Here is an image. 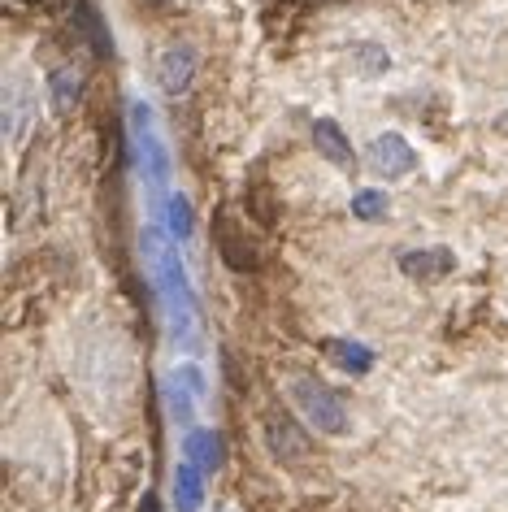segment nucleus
<instances>
[{
  "instance_id": "obj_1",
  "label": "nucleus",
  "mask_w": 508,
  "mask_h": 512,
  "mask_svg": "<svg viewBox=\"0 0 508 512\" xmlns=\"http://www.w3.org/2000/svg\"><path fill=\"white\" fill-rule=\"evenodd\" d=\"M144 252H148L152 278H157L165 317H170V339L174 343H192L196 339V291H192V283H187V270H183L179 252H174V243L161 239V235H148Z\"/></svg>"
},
{
  "instance_id": "obj_2",
  "label": "nucleus",
  "mask_w": 508,
  "mask_h": 512,
  "mask_svg": "<svg viewBox=\"0 0 508 512\" xmlns=\"http://www.w3.org/2000/svg\"><path fill=\"white\" fill-rule=\"evenodd\" d=\"M287 395L291 404H296V413L304 417V426L326 434V439H335V434L348 430V408L339 400V391H330L322 378L313 374H296L287 382Z\"/></svg>"
},
{
  "instance_id": "obj_3",
  "label": "nucleus",
  "mask_w": 508,
  "mask_h": 512,
  "mask_svg": "<svg viewBox=\"0 0 508 512\" xmlns=\"http://www.w3.org/2000/svg\"><path fill=\"white\" fill-rule=\"evenodd\" d=\"M131 131H135L139 174H144L152 187H165L170 183V152H165V139L157 135V126H152L148 105H131Z\"/></svg>"
},
{
  "instance_id": "obj_4",
  "label": "nucleus",
  "mask_w": 508,
  "mask_h": 512,
  "mask_svg": "<svg viewBox=\"0 0 508 512\" xmlns=\"http://www.w3.org/2000/svg\"><path fill=\"white\" fill-rule=\"evenodd\" d=\"M205 374H200V365H174L170 378H165V408H170V417L179 421V426H187L192 421V413L200 408V400H205Z\"/></svg>"
},
{
  "instance_id": "obj_5",
  "label": "nucleus",
  "mask_w": 508,
  "mask_h": 512,
  "mask_svg": "<svg viewBox=\"0 0 508 512\" xmlns=\"http://www.w3.org/2000/svg\"><path fill=\"white\" fill-rule=\"evenodd\" d=\"M265 447L274 452V460H283V465H296V460L309 456V439H304V430L291 421L287 413H265Z\"/></svg>"
},
{
  "instance_id": "obj_6",
  "label": "nucleus",
  "mask_w": 508,
  "mask_h": 512,
  "mask_svg": "<svg viewBox=\"0 0 508 512\" xmlns=\"http://www.w3.org/2000/svg\"><path fill=\"white\" fill-rule=\"evenodd\" d=\"M413 165H417V152H413L409 139L396 135V131L378 135L370 144V170L378 178H404V174H413Z\"/></svg>"
},
{
  "instance_id": "obj_7",
  "label": "nucleus",
  "mask_w": 508,
  "mask_h": 512,
  "mask_svg": "<svg viewBox=\"0 0 508 512\" xmlns=\"http://www.w3.org/2000/svg\"><path fill=\"white\" fill-rule=\"evenodd\" d=\"M0 113H5V135L9 144H22V135H27V126L35 122V92L27 87V79H18V74H9L5 83V100H0Z\"/></svg>"
},
{
  "instance_id": "obj_8",
  "label": "nucleus",
  "mask_w": 508,
  "mask_h": 512,
  "mask_svg": "<svg viewBox=\"0 0 508 512\" xmlns=\"http://www.w3.org/2000/svg\"><path fill=\"white\" fill-rule=\"evenodd\" d=\"M213 239H218V252L226 256V265L231 270H257V248L244 239V230L231 222V213H218V222H213Z\"/></svg>"
},
{
  "instance_id": "obj_9",
  "label": "nucleus",
  "mask_w": 508,
  "mask_h": 512,
  "mask_svg": "<svg viewBox=\"0 0 508 512\" xmlns=\"http://www.w3.org/2000/svg\"><path fill=\"white\" fill-rule=\"evenodd\" d=\"M192 74H196V53L187 44H170L161 53V61H157V83L165 87L170 96H179V92H187V83H192Z\"/></svg>"
},
{
  "instance_id": "obj_10",
  "label": "nucleus",
  "mask_w": 508,
  "mask_h": 512,
  "mask_svg": "<svg viewBox=\"0 0 508 512\" xmlns=\"http://www.w3.org/2000/svg\"><path fill=\"white\" fill-rule=\"evenodd\" d=\"M400 270L409 278H417V283H435V278L456 270V256L448 248H417V252L400 256Z\"/></svg>"
},
{
  "instance_id": "obj_11",
  "label": "nucleus",
  "mask_w": 508,
  "mask_h": 512,
  "mask_svg": "<svg viewBox=\"0 0 508 512\" xmlns=\"http://www.w3.org/2000/svg\"><path fill=\"white\" fill-rule=\"evenodd\" d=\"M205 508V473L196 465H174V512H200Z\"/></svg>"
},
{
  "instance_id": "obj_12",
  "label": "nucleus",
  "mask_w": 508,
  "mask_h": 512,
  "mask_svg": "<svg viewBox=\"0 0 508 512\" xmlns=\"http://www.w3.org/2000/svg\"><path fill=\"white\" fill-rule=\"evenodd\" d=\"M183 460H187V465H196L200 473H213L222 465V439L213 430H187Z\"/></svg>"
},
{
  "instance_id": "obj_13",
  "label": "nucleus",
  "mask_w": 508,
  "mask_h": 512,
  "mask_svg": "<svg viewBox=\"0 0 508 512\" xmlns=\"http://www.w3.org/2000/svg\"><path fill=\"white\" fill-rule=\"evenodd\" d=\"M313 144H317V152H322L326 161L352 165V144H348V135L339 131L335 118H317V122H313Z\"/></svg>"
},
{
  "instance_id": "obj_14",
  "label": "nucleus",
  "mask_w": 508,
  "mask_h": 512,
  "mask_svg": "<svg viewBox=\"0 0 508 512\" xmlns=\"http://www.w3.org/2000/svg\"><path fill=\"white\" fill-rule=\"evenodd\" d=\"M326 356H335V365L348 369V374H365V369L374 365V352L365 348V343H352V339H330Z\"/></svg>"
},
{
  "instance_id": "obj_15",
  "label": "nucleus",
  "mask_w": 508,
  "mask_h": 512,
  "mask_svg": "<svg viewBox=\"0 0 508 512\" xmlns=\"http://www.w3.org/2000/svg\"><path fill=\"white\" fill-rule=\"evenodd\" d=\"M79 100H83V79H79V70H74V66L53 70V105H57V113L79 109Z\"/></svg>"
},
{
  "instance_id": "obj_16",
  "label": "nucleus",
  "mask_w": 508,
  "mask_h": 512,
  "mask_svg": "<svg viewBox=\"0 0 508 512\" xmlns=\"http://www.w3.org/2000/svg\"><path fill=\"white\" fill-rule=\"evenodd\" d=\"M352 213H357L361 222H378V217L387 213V196L383 191H357V196H352Z\"/></svg>"
},
{
  "instance_id": "obj_17",
  "label": "nucleus",
  "mask_w": 508,
  "mask_h": 512,
  "mask_svg": "<svg viewBox=\"0 0 508 512\" xmlns=\"http://www.w3.org/2000/svg\"><path fill=\"white\" fill-rule=\"evenodd\" d=\"M170 235H174V239H187V235H192V213H187V200H183V196L170 200Z\"/></svg>"
},
{
  "instance_id": "obj_18",
  "label": "nucleus",
  "mask_w": 508,
  "mask_h": 512,
  "mask_svg": "<svg viewBox=\"0 0 508 512\" xmlns=\"http://www.w3.org/2000/svg\"><path fill=\"white\" fill-rule=\"evenodd\" d=\"M361 66H365V74H383L387 70V53L378 44H361Z\"/></svg>"
}]
</instances>
